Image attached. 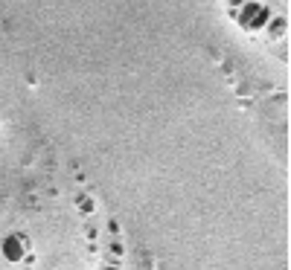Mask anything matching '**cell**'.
Listing matches in <instances>:
<instances>
[{"mask_svg":"<svg viewBox=\"0 0 291 270\" xmlns=\"http://www.w3.org/2000/svg\"><path fill=\"white\" fill-rule=\"evenodd\" d=\"M76 204H79V212L85 218H91L96 212V198H91V195H76Z\"/></svg>","mask_w":291,"mask_h":270,"instance_id":"obj_2","label":"cell"},{"mask_svg":"<svg viewBox=\"0 0 291 270\" xmlns=\"http://www.w3.org/2000/svg\"><path fill=\"white\" fill-rule=\"evenodd\" d=\"M96 235H99V224H96V221H88V224H85V238H88V241H96Z\"/></svg>","mask_w":291,"mask_h":270,"instance_id":"obj_3","label":"cell"},{"mask_svg":"<svg viewBox=\"0 0 291 270\" xmlns=\"http://www.w3.org/2000/svg\"><path fill=\"white\" fill-rule=\"evenodd\" d=\"M3 256H6V261H20L24 256L29 253V235L24 233H9L6 238H3Z\"/></svg>","mask_w":291,"mask_h":270,"instance_id":"obj_1","label":"cell"},{"mask_svg":"<svg viewBox=\"0 0 291 270\" xmlns=\"http://www.w3.org/2000/svg\"><path fill=\"white\" fill-rule=\"evenodd\" d=\"M108 235H114V238H119V224H117V221H114V218H111V221H108Z\"/></svg>","mask_w":291,"mask_h":270,"instance_id":"obj_5","label":"cell"},{"mask_svg":"<svg viewBox=\"0 0 291 270\" xmlns=\"http://www.w3.org/2000/svg\"><path fill=\"white\" fill-rule=\"evenodd\" d=\"M122 253H126V247H122L117 238H114V241H111V247H108V256H114V259H122Z\"/></svg>","mask_w":291,"mask_h":270,"instance_id":"obj_4","label":"cell"}]
</instances>
